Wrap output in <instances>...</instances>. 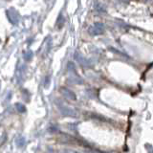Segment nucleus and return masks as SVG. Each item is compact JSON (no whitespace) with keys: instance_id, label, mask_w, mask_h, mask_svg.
Masks as SVG:
<instances>
[{"instance_id":"obj_1","label":"nucleus","mask_w":153,"mask_h":153,"mask_svg":"<svg viewBox=\"0 0 153 153\" xmlns=\"http://www.w3.org/2000/svg\"><path fill=\"white\" fill-rule=\"evenodd\" d=\"M60 92L63 94V96H65L66 98H68V99H70V100H76V96H75V94L71 91V90H69V89H67V88H65V87H62V88H60Z\"/></svg>"},{"instance_id":"obj_2","label":"nucleus","mask_w":153,"mask_h":153,"mask_svg":"<svg viewBox=\"0 0 153 153\" xmlns=\"http://www.w3.org/2000/svg\"><path fill=\"white\" fill-rule=\"evenodd\" d=\"M15 107H16V109L18 110V112L23 113V112L26 111V107H25V105H23L22 103H19V102L15 103Z\"/></svg>"},{"instance_id":"obj_3","label":"nucleus","mask_w":153,"mask_h":153,"mask_svg":"<svg viewBox=\"0 0 153 153\" xmlns=\"http://www.w3.org/2000/svg\"><path fill=\"white\" fill-rule=\"evenodd\" d=\"M15 144H16V146H17L18 147H23V146H24V144H25L24 138L20 137V138L16 139V140H15Z\"/></svg>"}]
</instances>
